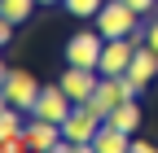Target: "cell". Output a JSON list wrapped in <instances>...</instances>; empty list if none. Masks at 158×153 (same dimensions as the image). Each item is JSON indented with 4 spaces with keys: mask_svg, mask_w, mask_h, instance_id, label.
I'll return each instance as SVG.
<instances>
[{
    "mask_svg": "<svg viewBox=\"0 0 158 153\" xmlns=\"http://www.w3.org/2000/svg\"><path fill=\"white\" fill-rule=\"evenodd\" d=\"M62 92L75 101V105H84V101H92V92H97V83H101V70H92V66H70L66 61V70H62Z\"/></svg>",
    "mask_w": 158,
    "mask_h": 153,
    "instance_id": "4",
    "label": "cell"
},
{
    "mask_svg": "<svg viewBox=\"0 0 158 153\" xmlns=\"http://www.w3.org/2000/svg\"><path fill=\"white\" fill-rule=\"evenodd\" d=\"M141 44H149V48H158V13H149L145 22H141Z\"/></svg>",
    "mask_w": 158,
    "mask_h": 153,
    "instance_id": "14",
    "label": "cell"
},
{
    "mask_svg": "<svg viewBox=\"0 0 158 153\" xmlns=\"http://www.w3.org/2000/svg\"><path fill=\"white\" fill-rule=\"evenodd\" d=\"M154 74H158V48H149V44H136V57H132V66H127V92L132 96H141V92L154 83Z\"/></svg>",
    "mask_w": 158,
    "mask_h": 153,
    "instance_id": "7",
    "label": "cell"
},
{
    "mask_svg": "<svg viewBox=\"0 0 158 153\" xmlns=\"http://www.w3.org/2000/svg\"><path fill=\"white\" fill-rule=\"evenodd\" d=\"M35 9H40V0H0V13H5V18H13L18 26H22Z\"/></svg>",
    "mask_w": 158,
    "mask_h": 153,
    "instance_id": "12",
    "label": "cell"
},
{
    "mask_svg": "<svg viewBox=\"0 0 158 153\" xmlns=\"http://www.w3.org/2000/svg\"><path fill=\"white\" fill-rule=\"evenodd\" d=\"M97 31L106 35V40H123V35H136L141 31V13H136L127 0H106L101 9H97Z\"/></svg>",
    "mask_w": 158,
    "mask_h": 153,
    "instance_id": "2",
    "label": "cell"
},
{
    "mask_svg": "<svg viewBox=\"0 0 158 153\" xmlns=\"http://www.w3.org/2000/svg\"><path fill=\"white\" fill-rule=\"evenodd\" d=\"M101 114H97L88 101L84 105H75L70 114H66V123H62V136H66V144L70 149H79V153H92V140H97V131H101Z\"/></svg>",
    "mask_w": 158,
    "mask_h": 153,
    "instance_id": "1",
    "label": "cell"
},
{
    "mask_svg": "<svg viewBox=\"0 0 158 153\" xmlns=\"http://www.w3.org/2000/svg\"><path fill=\"white\" fill-rule=\"evenodd\" d=\"M106 123H114L118 131H141V105H136V96H132V101H123V105H118Z\"/></svg>",
    "mask_w": 158,
    "mask_h": 153,
    "instance_id": "11",
    "label": "cell"
},
{
    "mask_svg": "<svg viewBox=\"0 0 158 153\" xmlns=\"http://www.w3.org/2000/svg\"><path fill=\"white\" fill-rule=\"evenodd\" d=\"M9 109V96H5V88H0V114H5Z\"/></svg>",
    "mask_w": 158,
    "mask_h": 153,
    "instance_id": "17",
    "label": "cell"
},
{
    "mask_svg": "<svg viewBox=\"0 0 158 153\" xmlns=\"http://www.w3.org/2000/svg\"><path fill=\"white\" fill-rule=\"evenodd\" d=\"M13 26H18L13 18H5V13H0V44H9V40H13Z\"/></svg>",
    "mask_w": 158,
    "mask_h": 153,
    "instance_id": "15",
    "label": "cell"
},
{
    "mask_svg": "<svg viewBox=\"0 0 158 153\" xmlns=\"http://www.w3.org/2000/svg\"><path fill=\"white\" fill-rule=\"evenodd\" d=\"M106 0H62V9L70 18H79V22H88V18H97V9H101Z\"/></svg>",
    "mask_w": 158,
    "mask_h": 153,
    "instance_id": "13",
    "label": "cell"
},
{
    "mask_svg": "<svg viewBox=\"0 0 158 153\" xmlns=\"http://www.w3.org/2000/svg\"><path fill=\"white\" fill-rule=\"evenodd\" d=\"M101 48H106V35H101V31H97V26H79L70 40H66V48H62V61H70V66H92V70H97Z\"/></svg>",
    "mask_w": 158,
    "mask_h": 153,
    "instance_id": "3",
    "label": "cell"
},
{
    "mask_svg": "<svg viewBox=\"0 0 158 153\" xmlns=\"http://www.w3.org/2000/svg\"><path fill=\"white\" fill-rule=\"evenodd\" d=\"M5 74H9V66H5V61H0V83H5Z\"/></svg>",
    "mask_w": 158,
    "mask_h": 153,
    "instance_id": "18",
    "label": "cell"
},
{
    "mask_svg": "<svg viewBox=\"0 0 158 153\" xmlns=\"http://www.w3.org/2000/svg\"><path fill=\"white\" fill-rule=\"evenodd\" d=\"M132 153H154V144H149V140H141V136H132Z\"/></svg>",
    "mask_w": 158,
    "mask_h": 153,
    "instance_id": "16",
    "label": "cell"
},
{
    "mask_svg": "<svg viewBox=\"0 0 158 153\" xmlns=\"http://www.w3.org/2000/svg\"><path fill=\"white\" fill-rule=\"evenodd\" d=\"M75 109V101L62 92V83H53V88H40V101H35V118H48V123H66V114Z\"/></svg>",
    "mask_w": 158,
    "mask_h": 153,
    "instance_id": "9",
    "label": "cell"
},
{
    "mask_svg": "<svg viewBox=\"0 0 158 153\" xmlns=\"http://www.w3.org/2000/svg\"><path fill=\"white\" fill-rule=\"evenodd\" d=\"M40 5H62V0H40Z\"/></svg>",
    "mask_w": 158,
    "mask_h": 153,
    "instance_id": "19",
    "label": "cell"
},
{
    "mask_svg": "<svg viewBox=\"0 0 158 153\" xmlns=\"http://www.w3.org/2000/svg\"><path fill=\"white\" fill-rule=\"evenodd\" d=\"M0 88H5V96H9V105H18V109H35V101H40V83L31 79V74L27 70H9L5 74V83H0Z\"/></svg>",
    "mask_w": 158,
    "mask_h": 153,
    "instance_id": "8",
    "label": "cell"
},
{
    "mask_svg": "<svg viewBox=\"0 0 158 153\" xmlns=\"http://www.w3.org/2000/svg\"><path fill=\"white\" fill-rule=\"evenodd\" d=\"M0 48H5V44H0Z\"/></svg>",
    "mask_w": 158,
    "mask_h": 153,
    "instance_id": "20",
    "label": "cell"
},
{
    "mask_svg": "<svg viewBox=\"0 0 158 153\" xmlns=\"http://www.w3.org/2000/svg\"><path fill=\"white\" fill-rule=\"evenodd\" d=\"M92 153H132V131H118L114 123H101L92 140Z\"/></svg>",
    "mask_w": 158,
    "mask_h": 153,
    "instance_id": "10",
    "label": "cell"
},
{
    "mask_svg": "<svg viewBox=\"0 0 158 153\" xmlns=\"http://www.w3.org/2000/svg\"><path fill=\"white\" fill-rule=\"evenodd\" d=\"M123 101H132V92H127V79L123 74H101V83H97V92H92V109L101 114V118H110V114L123 105Z\"/></svg>",
    "mask_w": 158,
    "mask_h": 153,
    "instance_id": "6",
    "label": "cell"
},
{
    "mask_svg": "<svg viewBox=\"0 0 158 153\" xmlns=\"http://www.w3.org/2000/svg\"><path fill=\"white\" fill-rule=\"evenodd\" d=\"M136 44H141V31H136V35H123V40H106L97 70H101V74H127L132 57H136Z\"/></svg>",
    "mask_w": 158,
    "mask_h": 153,
    "instance_id": "5",
    "label": "cell"
}]
</instances>
